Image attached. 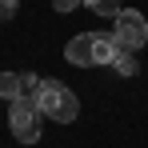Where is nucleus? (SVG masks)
Segmentation results:
<instances>
[{"instance_id": "1", "label": "nucleus", "mask_w": 148, "mask_h": 148, "mask_svg": "<svg viewBox=\"0 0 148 148\" xmlns=\"http://www.w3.org/2000/svg\"><path fill=\"white\" fill-rule=\"evenodd\" d=\"M36 108L40 116H52L56 124H72L80 116V100L68 84L60 80H40V92H36Z\"/></svg>"}, {"instance_id": "2", "label": "nucleus", "mask_w": 148, "mask_h": 148, "mask_svg": "<svg viewBox=\"0 0 148 148\" xmlns=\"http://www.w3.org/2000/svg\"><path fill=\"white\" fill-rule=\"evenodd\" d=\"M8 128H12V136L20 144H36L40 140V108H36V100H12Z\"/></svg>"}, {"instance_id": "3", "label": "nucleus", "mask_w": 148, "mask_h": 148, "mask_svg": "<svg viewBox=\"0 0 148 148\" xmlns=\"http://www.w3.org/2000/svg\"><path fill=\"white\" fill-rule=\"evenodd\" d=\"M112 36L120 40V48L140 52L148 44V20L136 12V8H120V16L112 20Z\"/></svg>"}, {"instance_id": "4", "label": "nucleus", "mask_w": 148, "mask_h": 148, "mask_svg": "<svg viewBox=\"0 0 148 148\" xmlns=\"http://www.w3.org/2000/svg\"><path fill=\"white\" fill-rule=\"evenodd\" d=\"M40 92V76L36 72H0V96L8 100H36Z\"/></svg>"}, {"instance_id": "5", "label": "nucleus", "mask_w": 148, "mask_h": 148, "mask_svg": "<svg viewBox=\"0 0 148 148\" xmlns=\"http://www.w3.org/2000/svg\"><path fill=\"white\" fill-rule=\"evenodd\" d=\"M96 32H80V36H72L68 40V48H64V56H68V64H76V68H92L96 64Z\"/></svg>"}, {"instance_id": "6", "label": "nucleus", "mask_w": 148, "mask_h": 148, "mask_svg": "<svg viewBox=\"0 0 148 148\" xmlns=\"http://www.w3.org/2000/svg\"><path fill=\"white\" fill-rule=\"evenodd\" d=\"M96 64H112V60H116V56H120V40H116V36H112V32H96Z\"/></svg>"}, {"instance_id": "7", "label": "nucleus", "mask_w": 148, "mask_h": 148, "mask_svg": "<svg viewBox=\"0 0 148 148\" xmlns=\"http://www.w3.org/2000/svg\"><path fill=\"white\" fill-rule=\"evenodd\" d=\"M96 16H104V20H116L120 16V0H84Z\"/></svg>"}, {"instance_id": "8", "label": "nucleus", "mask_w": 148, "mask_h": 148, "mask_svg": "<svg viewBox=\"0 0 148 148\" xmlns=\"http://www.w3.org/2000/svg\"><path fill=\"white\" fill-rule=\"evenodd\" d=\"M112 68H116L120 76H136V68H140V64H136V52H128V48H124L120 56L112 60Z\"/></svg>"}, {"instance_id": "9", "label": "nucleus", "mask_w": 148, "mask_h": 148, "mask_svg": "<svg viewBox=\"0 0 148 148\" xmlns=\"http://www.w3.org/2000/svg\"><path fill=\"white\" fill-rule=\"evenodd\" d=\"M16 8H20V0H0V20H12Z\"/></svg>"}, {"instance_id": "10", "label": "nucleus", "mask_w": 148, "mask_h": 148, "mask_svg": "<svg viewBox=\"0 0 148 148\" xmlns=\"http://www.w3.org/2000/svg\"><path fill=\"white\" fill-rule=\"evenodd\" d=\"M80 4H84V0H52L56 12H72V8H80Z\"/></svg>"}]
</instances>
